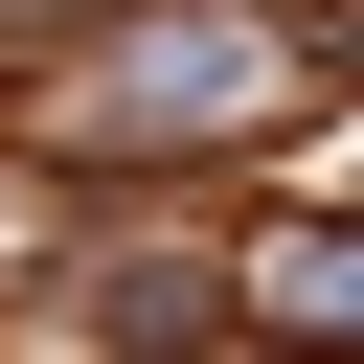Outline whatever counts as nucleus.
I'll return each instance as SVG.
<instances>
[{
    "label": "nucleus",
    "mask_w": 364,
    "mask_h": 364,
    "mask_svg": "<svg viewBox=\"0 0 364 364\" xmlns=\"http://www.w3.org/2000/svg\"><path fill=\"white\" fill-rule=\"evenodd\" d=\"M250 318H296V341H364V228H341V205L250 228Z\"/></svg>",
    "instance_id": "nucleus-1"
},
{
    "label": "nucleus",
    "mask_w": 364,
    "mask_h": 364,
    "mask_svg": "<svg viewBox=\"0 0 364 364\" xmlns=\"http://www.w3.org/2000/svg\"><path fill=\"white\" fill-rule=\"evenodd\" d=\"M0 23H136V0H0Z\"/></svg>",
    "instance_id": "nucleus-2"
}]
</instances>
